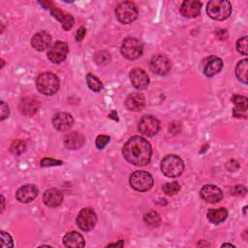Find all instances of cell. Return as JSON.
<instances>
[{"instance_id": "cell-1", "label": "cell", "mask_w": 248, "mask_h": 248, "mask_svg": "<svg viewBox=\"0 0 248 248\" xmlns=\"http://www.w3.org/2000/svg\"><path fill=\"white\" fill-rule=\"evenodd\" d=\"M122 154L129 163L135 166H144L151 159L152 149L150 143L145 139L135 136L125 142Z\"/></svg>"}, {"instance_id": "cell-2", "label": "cell", "mask_w": 248, "mask_h": 248, "mask_svg": "<svg viewBox=\"0 0 248 248\" xmlns=\"http://www.w3.org/2000/svg\"><path fill=\"white\" fill-rule=\"evenodd\" d=\"M36 86L40 93L44 95H53L59 89V79L52 73H43L36 79Z\"/></svg>"}, {"instance_id": "cell-3", "label": "cell", "mask_w": 248, "mask_h": 248, "mask_svg": "<svg viewBox=\"0 0 248 248\" xmlns=\"http://www.w3.org/2000/svg\"><path fill=\"white\" fill-rule=\"evenodd\" d=\"M207 15L215 20H224L232 13V5L227 0H211L206 5Z\"/></svg>"}, {"instance_id": "cell-4", "label": "cell", "mask_w": 248, "mask_h": 248, "mask_svg": "<svg viewBox=\"0 0 248 248\" xmlns=\"http://www.w3.org/2000/svg\"><path fill=\"white\" fill-rule=\"evenodd\" d=\"M162 172L168 177H177L184 170L183 161L174 154L167 155L161 162Z\"/></svg>"}, {"instance_id": "cell-5", "label": "cell", "mask_w": 248, "mask_h": 248, "mask_svg": "<svg viewBox=\"0 0 248 248\" xmlns=\"http://www.w3.org/2000/svg\"><path fill=\"white\" fill-rule=\"evenodd\" d=\"M142 51L143 45L137 38H127L122 42L121 53L129 60L138 59L140 56H141Z\"/></svg>"}, {"instance_id": "cell-6", "label": "cell", "mask_w": 248, "mask_h": 248, "mask_svg": "<svg viewBox=\"0 0 248 248\" xmlns=\"http://www.w3.org/2000/svg\"><path fill=\"white\" fill-rule=\"evenodd\" d=\"M130 185L139 192L148 191L153 185V178L150 173L144 170H137L130 176Z\"/></svg>"}, {"instance_id": "cell-7", "label": "cell", "mask_w": 248, "mask_h": 248, "mask_svg": "<svg viewBox=\"0 0 248 248\" xmlns=\"http://www.w3.org/2000/svg\"><path fill=\"white\" fill-rule=\"evenodd\" d=\"M115 15L120 22L131 23L138 16V8L133 2H121L115 9Z\"/></svg>"}, {"instance_id": "cell-8", "label": "cell", "mask_w": 248, "mask_h": 248, "mask_svg": "<svg viewBox=\"0 0 248 248\" xmlns=\"http://www.w3.org/2000/svg\"><path fill=\"white\" fill-rule=\"evenodd\" d=\"M97 222V215L90 207L82 208L77 217L78 226L84 232L91 231Z\"/></svg>"}, {"instance_id": "cell-9", "label": "cell", "mask_w": 248, "mask_h": 248, "mask_svg": "<svg viewBox=\"0 0 248 248\" xmlns=\"http://www.w3.org/2000/svg\"><path fill=\"white\" fill-rule=\"evenodd\" d=\"M139 131L147 137L155 136L160 129V122L157 118L151 115H146L140 118L138 125Z\"/></svg>"}, {"instance_id": "cell-10", "label": "cell", "mask_w": 248, "mask_h": 248, "mask_svg": "<svg viewBox=\"0 0 248 248\" xmlns=\"http://www.w3.org/2000/svg\"><path fill=\"white\" fill-rule=\"evenodd\" d=\"M68 54V45L65 42L57 41L51 45L47 51V57L52 63L59 64L63 62Z\"/></svg>"}, {"instance_id": "cell-11", "label": "cell", "mask_w": 248, "mask_h": 248, "mask_svg": "<svg viewBox=\"0 0 248 248\" xmlns=\"http://www.w3.org/2000/svg\"><path fill=\"white\" fill-rule=\"evenodd\" d=\"M149 67L153 73L157 75L165 76L170 73L171 66H170V61L167 56L163 54H158L152 57L149 63Z\"/></svg>"}, {"instance_id": "cell-12", "label": "cell", "mask_w": 248, "mask_h": 248, "mask_svg": "<svg viewBox=\"0 0 248 248\" xmlns=\"http://www.w3.org/2000/svg\"><path fill=\"white\" fill-rule=\"evenodd\" d=\"M200 195L203 201H205L207 202H211V203L218 202L223 198V193H222L221 189L213 184L204 185L201 189Z\"/></svg>"}, {"instance_id": "cell-13", "label": "cell", "mask_w": 248, "mask_h": 248, "mask_svg": "<svg viewBox=\"0 0 248 248\" xmlns=\"http://www.w3.org/2000/svg\"><path fill=\"white\" fill-rule=\"evenodd\" d=\"M223 68V61L217 56H209L202 61V71L206 77H213L220 73Z\"/></svg>"}, {"instance_id": "cell-14", "label": "cell", "mask_w": 248, "mask_h": 248, "mask_svg": "<svg viewBox=\"0 0 248 248\" xmlns=\"http://www.w3.org/2000/svg\"><path fill=\"white\" fill-rule=\"evenodd\" d=\"M39 194V189L34 184H26L18 188L16 193V198L20 202H30L36 199Z\"/></svg>"}, {"instance_id": "cell-15", "label": "cell", "mask_w": 248, "mask_h": 248, "mask_svg": "<svg viewBox=\"0 0 248 248\" xmlns=\"http://www.w3.org/2000/svg\"><path fill=\"white\" fill-rule=\"evenodd\" d=\"M130 79L132 85L139 90L145 89L149 84L147 74L140 68H135L130 72Z\"/></svg>"}, {"instance_id": "cell-16", "label": "cell", "mask_w": 248, "mask_h": 248, "mask_svg": "<svg viewBox=\"0 0 248 248\" xmlns=\"http://www.w3.org/2000/svg\"><path fill=\"white\" fill-rule=\"evenodd\" d=\"M18 108L22 114L32 116L39 110L40 102L35 97H25L19 102Z\"/></svg>"}, {"instance_id": "cell-17", "label": "cell", "mask_w": 248, "mask_h": 248, "mask_svg": "<svg viewBox=\"0 0 248 248\" xmlns=\"http://www.w3.org/2000/svg\"><path fill=\"white\" fill-rule=\"evenodd\" d=\"M52 124L58 131H67L73 126L74 118L68 112H58L53 116Z\"/></svg>"}, {"instance_id": "cell-18", "label": "cell", "mask_w": 248, "mask_h": 248, "mask_svg": "<svg viewBox=\"0 0 248 248\" xmlns=\"http://www.w3.org/2000/svg\"><path fill=\"white\" fill-rule=\"evenodd\" d=\"M232 101L235 105L232 115L237 118H247V108H248V99L245 96L233 95L232 97Z\"/></svg>"}, {"instance_id": "cell-19", "label": "cell", "mask_w": 248, "mask_h": 248, "mask_svg": "<svg viewBox=\"0 0 248 248\" xmlns=\"http://www.w3.org/2000/svg\"><path fill=\"white\" fill-rule=\"evenodd\" d=\"M202 2L198 0H186L180 7V13L186 17H196L200 15Z\"/></svg>"}, {"instance_id": "cell-20", "label": "cell", "mask_w": 248, "mask_h": 248, "mask_svg": "<svg viewBox=\"0 0 248 248\" xmlns=\"http://www.w3.org/2000/svg\"><path fill=\"white\" fill-rule=\"evenodd\" d=\"M50 43L51 36L46 31H41L35 34L31 39V46L38 51L46 50L47 47H49Z\"/></svg>"}, {"instance_id": "cell-21", "label": "cell", "mask_w": 248, "mask_h": 248, "mask_svg": "<svg viewBox=\"0 0 248 248\" xmlns=\"http://www.w3.org/2000/svg\"><path fill=\"white\" fill-rule=\"evenodd\" d=\"M50 13L56 19H58L61 22L64 30L67 31L73 27L75 20H74V17L72 15L67 14L64 11H61L60 9L54 8V7L50 8Z\"/></svg>"}, {"instance_id": "cell-22", "label": "cell", "mask_w": 248, "mask_h": 248, "mask_svg": "<svg viewBox=\"0 0 248 248\" xmlns=\"http://www.w3.org/2000/svg\"><path fill=\"white\" fill-rule=\"evenodd\" d=\"M145 99L144 96L140 93H132L130 94L125 102V106L129 110L140 111L144 108Z\"/></svg>"}, {"instance_id": "cell-23", "label": "cell", "mask_w": 248, "mask_h": 248, "mask_svg": "<svg viewBox=\"0 0 248 248\" xmlns=\"http://www.w3.org/2000/svg\"><path fill=\"white\" fill-rule=\"evenodd\" d=\"M43 201L46 205L49 207H55L61 204L63 201V195L57 189H48L44 193Z\"/></svg>"}, {"instance_id": "cell-24", "label": "cell", "mask_w": 248, "mask_h": 248, "mask_svg": "<svg viewBox=\"0 0 248 248\" xmlns=\"http://www.w3.org/2000/svg\"><path fill=\"white\" fill-rule=\"evenodd\" d=\"M85 142L84 137L78 132H72L64 137V145L68 149H78Z\"/></svg>"}, {"instance_id": "cell-25", "label": "cell", "mask_w": 248, "mask_h": 248, "mask_svg": "<svg viewBox=\"0 0 248 248\" xmlns=\"http://www.w3.org/2000/svg\"><path fill=\"white\" fill-rule=\"evenodd\" d=\"M63 243L66 247H83L85 245V241L83 236L77 232H70L65 234L63 238Z\"/></svg>"}, {"instance_id": "cell-26", "label": "cell", "mask_w": 248, "mask_h": 248, "mask_svg": "<svg viewBox=\"0 0 248 248\" xmlns=\"http://www.w3.org/2000/svg\"><path fill=\"white\" fill-rule=\"evenodd\" d=\"M228 217V211L225 207L211 208L207 211V218L212 224L218 225L224 222Z\"/></svg>"}, {"instance_id": "cell-27", "label": "cell", "mask_w": 248, "mask_h": 248, "mask_svg": "<svg viewBox=\"0 0 248 248\" xmlns=\"http://www.w3.org/2000/svg\"><path fill=\"white\" fill-rule=\"evenodd\" d=\"M247 69H248V60L242 59L240 60L235 67V75L236 78L243 83H247Z\"/></svg>"}, {"instance_id": "cell-28", "label": "cell", "mask_w": 248, "mask_h": 248, "mask_svg": "<svg viewBox=\"0 0 248 248\" xmlns=\"http://www.w3.org/2000/svg\"><path fill=\"white\" fill-rule=\"evenodd\" d=\"M144 222L150 227H157L161 223V218L159 214L154 210H149L144 214Z\"/></svg>"}, {"instance_id": "cell-29", "label": "cell", "mask_w": 248, "mask_h": 248, "mask_svg": "<svg viewBox=\"0 0 248 248\" xmlns=\"http://www.w3.org/2000/svg\"><path fill=\"white\" fill-rule=\"evenodd\" d=\"M86 82L88 87L95 91V92H99L101 91V89L103 88V83L102 81L95 76H93L92 74H88L86 77Z\"/></svg>"}, {"instance_id": "cell-30", "label": "cell", "mask_w": 248, "mask_h": 248, "mask_svg": "<svg viewBox=\"0 0 248 248\" xmlns=\"http://www.w3.org/2000/svg\"><path fill=\"white\" fill-rule=\"evenodd\" d=\"M25 149H26V143H25V141H23L21 140H14L10 147L11 152L15 155H20L21 153H23L25 151Z\"/></svg>"}, {"instance_id": "cell-31", "label": "cell", "mask_w": 248, "mask_h": 248, "mask_svg": "<svg viewBox=\"0 0 248 248\" xmlns=\"http://www.w3.org/2000/svg\"><path fill=\"white\" fill-rule=\"evenodd\" d=\"M163 191L165 194H167L169 196H173L180 191V185L176 181L168 182L163 185Z\"/></svg>"}, {"instance_id": "cell-32", "label": "cell", "mask_w": 248, "mask_h": 248, "mask_svg": "<svg viewBox=\"0 0 248 248\" xmlns=\"http://www.w3.org/2000/svg\"><path fill=\"white\" fill-rule=\"evenodd\" d=\"M0 246L2 248H7V247H14V242L13 238L9 233H7L4 231L0 232Z\"/></svg>"}, {"instance_id": "cell-33", "label": "cell", "mask_w": 248, "mask_h": 248, "mask_svg": "<svg viewBox=\"0 0 248 248\" xmlns=\"http://www.w3.org/2000/svg\"><path fill=\"white\" fill-rule=\"evenodd\" d=\"M247 36H244L237 40L236 42V49L238 52H240L243 55H247L248 53V47H247Z\"/></svg>"}, {"instance_id": "cell-34", "label": "cell", "mask_w": 248, "mask_h": 248, "mask_svg": "<svg viewBox=\"0 0 248 248\" xmlns=\"http://www.w3.org/2000/svg\"><path fill=\"white\" fill-rule=\"evenodd\" d=\"M110 138L108 136H106V135H100L97 137L96 139V147L98 149H103L107 143L109 141Z\"/></svg>"}, {"instance_id": "cell-35", "label": "cell", "mask_w": 248, "mask_h": 248, "mask_svg": "<svg viewBox=\"0 0 248 248\" xmlns=\"http://www.w3.org/2000/svg\"><path fill=\"white\" fill-rule=\"evenodd\" d=\"M108 60H109V55H108V53L107 51H100L95 56V61L98 64L107 63Z\"/></svg>"}, {"instance_id": "cell-36", "label": "cell", "mask_w": 248, "mask_h": 248, "mask_svg": "<svg viewBox=\"0 0 248 248\" xmlns=\"http://www.w3.org/2000/svg\"><path fill=\"white\" fill-rule=\"evenodd\" d=\"M63 162L58 161V160H53L49 158H45L41 161V166L43 167H49V166H56V165H61Z\"/></svg>"}, {"instance_id": "cell-37", "label": "cell", "mask_w": 248, "mask_h": 248, "mask_svg": "<svg viewBox=\"0 0 248 248\" xmlns=\"http://www.w3.org/2000/svg\"><path fill=\"white\" fill-rule=\"evenodd\" d=\"M232 195L234 196H244L246 193V188L243 185H235L232 190Z\"/></svg>"}, {"instance_id": "cell-38", "label": "cell", "mask_w": 248, "mask_h": 248, "mask_svg": "<svg viewBox=\"0 0 248 248\" xmlns=\"http://www.w3.org/2000/svg\"><path fill=\"white\" fill-rule=\"evenodd\" d=\"M8 115H9V107L4 101H1V120H4L5 118H7Z\"/></svg>"}, {"instance_id": "cell-39", "label": "cell", "mask_w": 248, "mask_h": 248, "mask_svg": "<svg viewBox=\"0 0 248 248\" xmlns=\"http://www.w3.org/2000/svg\"><path fill=\"white\" fill-rule=\"evenodd\" d=\"M85 34H86V29H85L84 27H80V28L78 30L77 34H76V40H77L78 42L82 41V39L84 38Z\"/></svg>"}, {"instance_id": "cell-40", "label": "cell", "mask_w": 248, "mask_h": 248, "mask_svg": "<svg viewBox=\"0 0 248 248\" xmlns=\"http://www.w3.org/2000/svg\"><path fill=\"white\" fill-rule=\"evenodd\" d=\"M108 246H123V241L120 240L119 243H111V244H108Z\"/></svg>"}, {"instance_id": "cell-41", "label": "cell", "mask_w": 248, "mask_h": 248, "mask_svg": "<svg viewBox=\"0 0 248 248\" xmlns=\"http://www.w3.org/2000/svg\"><path fill=\"white\" fill-rule=\"evenodd\" d=\"M1 202H2V211L4 210V205H5V200H4V197L1 196Z\"/></svg>"}, {"instance_id": "cell-42", "label": "cell", "mask_w": 248, "mask_h": 248, "mask_svg": "<svg viewBox=\"0 0 248 248\" xmlns=\"http://www.w3.org/2000/svg\"><path fill=\"white\" fill-rule=\"evenodd\" d=\"M221 246H222V247H226V246H230V247H234V245H232V244H230V243H224V244H222Z\"/></svg>"}]
</instances>
